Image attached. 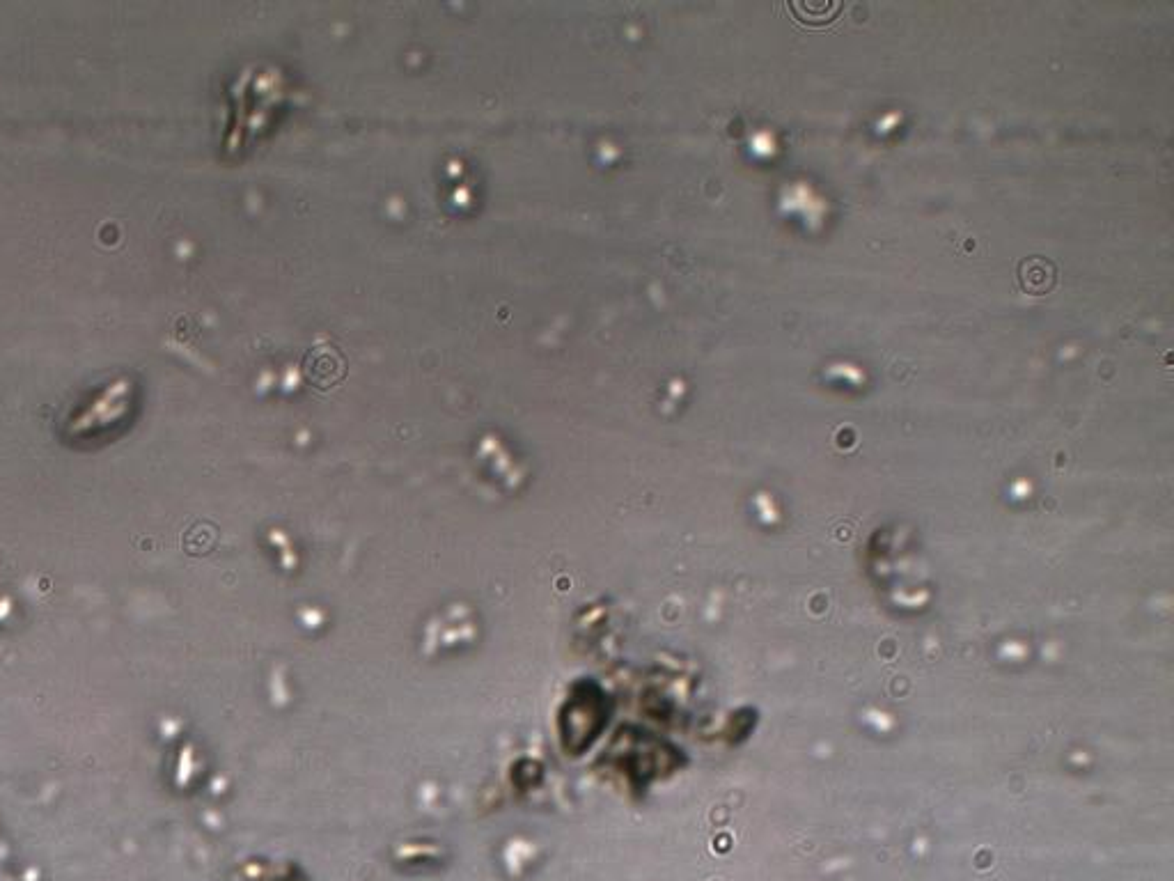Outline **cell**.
<instances>
[{
	"label": "cell",
	"instance_id": "6da1fadb",
	"mask_svg": "<svg viewBox=\"0 0 1174 881\" xmlns=\"http://www.w3.org/2000/svg\"><path fill=\"white\" fill-rule=\"evenodd\" d=\"M1058 283V267L1046 257H1028L1019 264V285L1032 296L1048 294Z\"/></svg>",
	"mask_w": 1174,
	"mask_h": 881
}]
</instances>
